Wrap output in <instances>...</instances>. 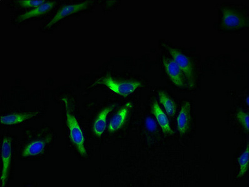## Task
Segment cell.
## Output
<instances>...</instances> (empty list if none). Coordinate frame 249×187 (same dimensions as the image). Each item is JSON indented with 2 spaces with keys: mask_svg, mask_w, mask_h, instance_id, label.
Returning <instances> with one entry per match:
<instances>
[{
  "mask_svg": "<svg viewBox=\"0 0 249 187\" xmlns=\"http://www.w3.org/2000/svg\"><path fill=\"white\" fill-rule=\"evenodd\" d=\"M63 100L65 102L66 106V114H67L70 137L81 155L87 156V151L85 147V137H84L82 130L76 118L71 113L67 98H63Z\"/></svg>",
  "mask_w": 249,
  "mask_h": 187,
  "instance_id": "obj_1",
  "label": "cell"
},
{
  "mask_svg": "<svg viewBox=\"0 0 249 187\" xmlns=\"http://www.w3.org/2000/svg\"><path fill=\"white\" fill-rule=\"evenodd\" d=\"M96 84L105 85L114 93L123 97L131 95L138 87L142 86V83L138 81H117L109 75L99 79Z\"/></svg>",
  "mask_w": 249,
  "mask_h": 187,
  "instance_id": "obj_2",
  "label": "cell"
},
{
  "mask_svg": "<svg viewBox=\"0 0 249 187\" xmlns=\"http://www.w3.org/2000/svg\"><path fill=\"white\" fill-rule=\"evenodd\" d=\"M168 50L169 53L173 57V60L182 70L187 80L189 87L194 88L195 86V77L194 74L193 66L186 55L182 54L179 51L170 47V46L162 45Z\"/></svg>",
  "mask_w": 249,
  "mask_h": 187,
  "instance_id": "obj_3",
  "label": "cell"
},
{
  "mask_svg": "<svg viewBox=\"0 0 249 187\" xmlns=\"http://www.w3.org/2000/svg\"><path fill=\"white\" fill-rule=\"evenodd\" d=\"M248 21L246 17L232 8H224L222 15V26L227 30H239L245 27Z\"/></svg>",
  "mask_w": 249,
  "mask_h": 187,
  "instance_id": "obj_4",
  "label": "cell"
},
{
  "mask_svg": "<svg viewBox=\"0 0 249 187\" xmlns=\"http://www.w3.org/2000/svg\"><path fill=\"white\" fill-rule=\"evenodd\" d=\"M12 139L11 138H4L1 147V158L3 161V169L1 176V186H5L8 179L9 169H10L11 160H12Z\"/></svg>",
  "mask_w": 249,
  "mask_h": 187,
  "instance_id": "obj_5",
  "label": "cell"
},
{
  "mask_svg": "<svg viewBox=\"0 0 249 187\" xmlns=\"http://www.w3.org/2000/svg\"><path fill=\"white\" fill-rule=\"evenodd\" d=\"M163 65L167 75L174 85L178 87L185 86V76L182 70L175 61L167 58L163 59Z\"/></svg>",
  "mask_w": 249,
  "mask_h": 187,
  "instance_id": "obj_6",
  "label": "cell"
},
{
  "mask_svg": "<svg viewBox=\"0 0 249 187\" xmlns=\"http://www.w3.org/2000/svg\"><path fill=\"white\" fill-rule=\"evenodd\" d=\"M89 3L90 1H85L81 3L70 4V5L64 6L60 10H59L56 15L53 17L52 20L47 24V25L46 26V29H50V28H52L53 26L61 20L64 17L85 10L89 5Z\"/></svg>",
  "mask_w": 249,
  "mask_h": 187,
  "instance_id": "obj_7",
  "label": "cell"
},
{
  "mask_svg": "<svg viewBox=\"0 0 249 187\" xmlns=\"http://www.w3.org/2000/svg\"><path fill=\"white\" fill-rule=\"evenodd\" d=\"M191 104L185 102L182 104L177 118L178 130L181 135L186 134L191 125Z\"/></svg>",
  "mask_w": 249,
  "mask_h": 187,
  "instance_id": "obj_8",
  "label": "cell"
},
{
  "mask_svg": "<svg viewBox=\"0 0 249 187\" xmlns=\"http://www.w3.org/2000/svg\"><path fill=\"white\" fill-rule=\"evenodd\" d=\"M132 106H133V105L131 102H127L124 106L114 116L109 123V126H108V131L110 133H114V132L118 131L123 126L127 119L129 111L132 108Z\"/></svg>",
  "mask_w": 249,
  "mask_h": 187,
  "instance_id": "obj_9",
  "label": "cell"
},
{
  "mask_svg": "<svg viewBox=\"0 0 249 187\" xmlns=\"http://www.w3.org/2000/svg\"><path fill=\"white\" fill-rule=\"evenodd\" d=\"M152 112H153V115L155 116L163 133L166 134V135H173L175 133L171 128L169 119L164 112L160 108V105H159L157 102H154L153 107H152Z\"/></svg>",
  "mask_w": 249,
  "mask_h": 187,
  "instance_id": "obj_10",
  "label": "cell"
},
{
  "mask_svg": "<svg viewBox=\"0 0 249 187\" xmlns=\"http://www.w3.org/2000/svg\"><path fill=\"white\" fill-rule=\"evenodd\" d=\"M116 105L113 104L111 106L107 107L100 112L98 117H97L95 122L93 125V131L95 135L98 137H101L104 133L107 127V120L108 114L111 112L115 107Z\"/></svg>",
  "mask_w": 249,
  "mask_h": 187,
  "instance_id": "obj_11",
  "label": "cell"
},
{
  "mask_svg": "<svg viewBox=\"0 0 249 187\" xmlns=\"http://www.w3.org/2000/svg\"><path fill=\"white\" fill-rule=\"evenodd\" d=\"M39 111L25 112V113H15L10 115L2 116L1 118V124L4 125H13L19 124L34 118L37 115Z\"/></svg>",
  "mask_w": 249,
  "mask_h": 187,
  "instance_id": "obj_12",
  "label": "cell"
},
{
  "mask_svg": "<svg viewBox=\"0 0 249 187\" xmlns=\"http://www.w3.org/2000/svg\"><path fill=\"white\" fill-rule=\"evenodd\" d=\"M54 4V2H46V3L41 4V5L37 6V7L30 10V12L21 15V16L18 18V21L19 23H21V22L25 21L26 19L31 18V17L41 16V15H45L46 13L50 12V11L53 8Z\"/></svg>",
  "mask_w": 249,
  "mask_h": 187,
  "instance_id": "obj_13",
  "label": "cell"
},
{
  "mask_svg": "<svg viewBox=\"0 0 249 187\" xmlns=\"http://www.w3.org/2000/svg\"><path fill=\"white\" fill-rule=\"evenodd\" d=\"M52 140V137L46 138L44 140H37L28 145L23 152V157H29L38 155L43 152L44 148Z\"/></svg>",
  "mask_w": 249,
  "mask_h": 187,
  "instance_id": "obj_14",
  "label": "cell"
},
{
  "mask_svg": "<svg viewBox=\"0 0 249 187\" xmlns=\"http://www.w3.org/2000/svg\"><path fill=\"white\" fill-rule=\"evenodd\" d=\"M159 99L169 116H174L176 113V106L175 101L171 99L166 92L164 91L159 92Z\"/></svg>",
  "mask_w": 249,
  "mask_h": 187,
  "instance_id": "obj_15",
  "label": "cell"
},
{
  "mask_svg": "<svg viewBox=\"0 0 249 187\" xmlns=\"http://www.w3.org/2000/svg\"><path fill=\"white\" fill-rule=\"evenodd\" d=\"M249 146L248 144L245 151L242 153L241 156L238 158L240 169L237 178H241L246 174L249 169Z\"/></svg>",
  "mask_w": 249,
  "mask_h": 187,
  "instance_id": "obj_16",
  "label": "cell"
},
{
  "mask_svg": "<svg viewBox=\"0 0 249 187\" xmlns=\"http://www.w3.org/2000/svg\"><path fill=\"white\" fill-rule=\"evenodd\" d=\"M237 118L238 121L240 124L242 125V127H244L247 131L249 132V114L248 112H246L245 111H239L237 112Z\"/></svg>",
  "mask_w": 249,
  "mask_h": 187,
  "instance_id": "obj_17",
  "label": "cell"
},
{
  "mask_svg": "<svg viewBox=\"0 0 249 187\" xmlns=\"http://www.w3.org/2000/svg\"><path fill=\"white\" fill-rule=\"evenodd\" d=\"M17 2L19 5L23 6V7L35 8L46 3L45 1H33V0H21V1H18Z\"/></svg>",
  "mask_w": 249,
  "mask_h": 187,
  "instance_id": "obj_18",
  "label": "cell"
},
{
  "mask_svg": "<svg viewBox=\"0 0 249 187\" xmlns=\"http://www.w3.org/2000/svg\"><path fill=\"white\" fill-rule=\"evenodd\" d=\"M145 123H146L147 128L150 131H154L157 128V125H156L155 121L151 118H147Z\"/></svg>",
  "mask_w": 249,
  "mask_h": 187,
  "instance_id": "obj_19",
  "label": "cell"
},
{
  "mask_svg": "<svg viewBox=\"0 0 249 187\" xmlns=\"http://www.w3.org/2000/svg\"><path fill=\"white\" fill-rule=\"evenodd\" d=\"M247 103H248V104L249 105V97L247 98Z\"/></svg>",
  "mask_w": 249,
  "mask_h": 187,
  "instance_id": "obj_20",
  "label": "cell"
}]
</instances>
